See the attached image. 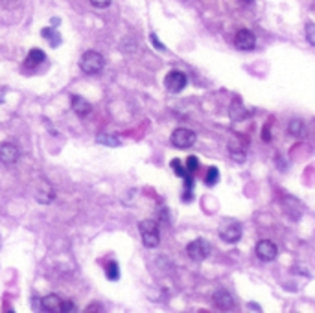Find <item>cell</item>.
Returning <instances> with one entry per match:
<instances>
[{
  "label": "cell",
  "mask_w": 315,
  "mask_h": 313,
  "mask_svg": "<svg viewBox=\"0 0 315 313\" xmlns=\"http://www.w3.org/2000/svg\"><path fill=\"white\" fill-rule=\"evenodd\" d=\"M218 234L221 241L234 245L238 243L241 239V236H243V228H241V223L236 221V219H225V221L219 223Z\"/></svg>",
  "instance_id": "cell-1"
},
{
  "label": "cell",
  "mask_w": 315,
  "mask_h": 313,
  "mask_svg": "<svg viewBox=\"0 0 315 313\" xmlns=\"http://www.w3.org/2000/svg\"><path fill=\"white\" fill-rule=\"evenodd\" d=\"M138 228H140V236H142V243L148 247V249H155L157 245L161 243V232H159V227L153 219H144V221L138 223Z\"/></svg>",
  "instance_id": "cell-2"
},
{
  "label": "cell",
  "mask_w": 315,
  "mask_h": 313,
  "mask_svg": "<svg viewBox=\"0 0 315 313\" xmlns=\"http://www.w3.org/2000/svg\"><path fill=\"white\" fill-rule=\"evenodd\" d=\"M103 67H105V59H103V56L100 52L89 50L80 59V69L85 74H98V72L103 70Z\"/></svg>",
  "instance_id": "cell-3"
},
{
  "label": "cell",
  "mask_w": 315,
  "mask_h": 313,
  "mask_svg": "<svg viewBox=\"0 0 315 313\" xmlns=\"http://www.w3.org/2000/svg\"><path fill=\"white\" fill-rule=\"evenodd\" d=\"M210 250H212V245L203 238H197L186 245V254H188L190 260H194V262H203V260H206V258L210 256Z\"/></svg>",
  "instance_id": "cell-4"
},
{
  "label": "cell",
  "mask_w": 315,
  "mask_h": 313,
  "mask_svg": "<svg viewBox=\"0 0 315 313\" xmlns=\"http://www.w3.org/2000/svg\"><path fill=\"white\" fill-rule=\"evenodd\" d=\"M195 140H197V135H195L192 129H186V127H177V129L172 133V137H170L172 146L177 149L192 148L195 144Z\"/></svg>",
  "instance_id": "cell-5"
},
{
  "label": "cell",
  "mask_w": 315,
  "mask_h": 313,
  "mask_svg": "<svg viewBox=\"0 0 315 313\" xmlns=\"http://www.w3.org/2000/svg\"><path fill=\"white\" fill-rule=\"evenodd\" d=\"M186 83H188V78H186V74L181 72V70H172V72H168L166 78H164V87H166V91L172 92V94L183 92Z\"/></svg>",
  "instance_id": "cell-6"
},
{
  "label": "cell",
  "mask_w": 315,
  "mask_h": 313,
  "mask_svg": "<svg viewBox=\"0 0 315 313\" xmlns=\"http://www.w3.org/2000/svg\"><path fill=\"white\" fill-rule=\"evenodd\" d=\"M278 254V247H276L275 241L271 239H262L256 243V256L262 260V262H273Z\"/></svg>",
  "instance_id": "cell-7"
},
{
  "label": "cell",
  "mask_w": 315,
  "mask_h": 313,
  "mask_svg": "<svg viewBox=\"0 0 315 313\" xmlns=\"http://www.w3.org/2000/svg\"><path fill=\"white\" fill-rule=\"evenodd\" d=\"M234 45L238 50H243V52L252 50L254 45H256L254 34H252L251 30H245V28L238 30V32H236V37H234Z\"/></svg>",
  "instance_id": "cell-8"
},
{
  "label": "cell",
  "mask_w": 315,
  "mask_h": 313,
  "mask_svg": "<svg viewBox=\"0 0 315 313\" xmlns=\"http://www.w3.org/2000/svg\"><path fill=\"white\" fill-rule=\"evenodd\" d=\"M19 157H21V151H19V148L15 146V144L12 142H4L0 144V162L2 164H15L19 160Z\"/></svg>",
  "instance_id": "cell-9"
},
{
  "label": "cell",
  "mask_w": 315,
  "mask_h": 313,
  "mask_svg": "<svg viewBox=\"0 0 315 313\" xmlns=\"http://www.w3.org/2000/svg\"><path fill=\"white\" fill-rule=\"evenodd\" d=\"M212 300L214 304H216V307L221 309V311H232V309H234V298H232V295H230L229 291H225V289L216 291L212 296Z\"/></svg>",
  "instance_id": "cell-10"
},
{
  "label": "cell",
  "mask_w": 315,
  "mask_h": 313,
  "mask_svg": "<svg viewBox=\"0 0 315 313\" xmlns=\"http://www.w3.org/2000/svg\"><path fill=\"white\" fill-rule=\"evenodd\" d=\"M284 212H286L287 216L291 217L293 221H298L300 219V216H302V212H304V206L302 203L298 199H295V197H286L284 199Z\"/></svg>",
  "instance_id": "cell-11"
},
{
  "label": "cell",
  "mask_w": 315,
  "mask_h": 313,
  "mask_svg": "<svg viewBox=\"0 0 315 313\" xmlns=\"http://www.w3.org/2000/svg\"><path fill=\"white\" fill-rule=\"evenodd\" d=\"M70 105H72V111H74L78 116H81V118H85V116H89L92 111V105L89 102H87L83 96H78V94H74V96L70 98Z\"/></svg>",
  "instance_id": "cell-12"
},
{
  "label": "cell",
  "mask_w": 315,
  "mask_h": 313,
  "mask_svg": "<svg viewBox=\"0 0 315 313\" xmlns=\"http://www.w3.org/2000/svg\"><path fill=\"white\" fill-rule=\"evenodd\" d=\"M41 306H43L45 311H59V307H61V298H59L56 293H50V295L43 296Z\"/></svg>",
  "instance_id": "cell-13"
},
{
  "label": "cell",
  "mask_w": 315,
  "mask_h": 313,
  "mask_svg": "<svg viewBox=\"0 0 315 313\" xmlns=\"http://www.w3.org/2000/svg\"><path fill=\"white\" fill-rule=\"evenodd\" d=\"M229 113H230V116H232V120H236V122H238V120H245L247 116H249L245 105H243L240 100H234V102L230 103Z\"/></svg>",
  "instance_id": "cell-14"
},
{
  "label": "cell",
  "mask_w": 315,
  "mask_h": 313,
  "mask_svg": "<svg viewBox=\"0 0 315 313\" xmlns=\"http://www.w3.org/2000/svg\"><path fill=\"white\" fill-rule=\"evenodd\" d=\"M287 129H289V135L295 138H304L306 137V133H308L304 122H300L298 118H293L291 122H289V125H287Z\"/></svg>",
  "instance_id": "cell-15"
},
{
  "label": "cell",
  "mask_w": 315,
  "mask_h": 313,
  "mask_svg": "<svg viewBox=\"0 0 315 313\" xmlns=\"http://www.w3.org/2000/svg\"><path fill=\"white\" fill-rule=\"evenodd\" d=\"M45 59H46L45 52L34 48V50H30V54H28V59H26V67H30V69H35V67H39L41 63H45Z\"/></svg>",
  "instance_id": "cell-16"
},
{
  "label": "cell",
  "mask_w": 315,
  "mask_h": 313,
  "mask_svg": "<svg viewBox=\"0 0 315 313\" xmlns=\"http://www.w3.org/2000/svg\"><path fill=\"white\" fill-rule=\"evenodd\" d=\"M41 35H43V37H45V39L50 43V46H59V45H61V35H59L54 28H45L43 32H41Z\"/></svg>",
  "instance_id": "cell-17"
},
{
  "label": "cell",
  "mask_w": 315,
  "mask_h": 313,
  "mask_svg": "<svg viewBox=\"0 0 315 313\" xmlns=\"http://www.w3.org/2000/svg\"><path fill=\"white\" fill-rule=\"evenodd\" d=\"M105 274H107V278L109 280H118L120 278V267H118V263L116 262H109L105 265Z\"/></svg>",
  "instance_id": "cell-18"
},
{
  "label": "cell",
  "mask_w": 315,
  "mask_h": 313,
  "mask_svg": "<svg viewBox=\"0 0 315 313\" xmlns=\"http://www.w3.org/2000/svg\"><path fill=\"white\" fill-rule=\"evenodd\" d=\"M96 142L103 144V146H109V148H116V146H120V140H118L116 137H111V135H98Z\"/></svg>",
  "instance_id": "cell-19"
},
{
  "label": "cell",
  "mask_w": 315,
  "mask_h": 313,
  "mask_svg": "<svg viewBox=\"0 0 315 313\" xmlns=\"http://www.w3.org/2000/svg\"><path fill=\"white\" fill-rule=\"evenodd\" d=\"M219 181V170L218 168H210V170L206 171V179H205V184L206 186H216Z\"/></svg>",
  "instance_id": "cell-20"
},
{
  "label": "cell",
  "mask_w": 315,
  "mask_h": 313,
  "mask_svg": "<svg viewBox=\"0 0 315 313\" xmlns=\"http://www.w3.org/2000/svg\"><path fill=\"white\" fill-rule=\"evenodd\" d=\"M229 153L236 162H243V160H245V153H243V149L236 148V144H232V146L229 148Z\"/></svg>",
  "instance_id": "cell-21"
},
{
  "label": "cell",
  "mask_w": 315,
  "mask_h": 313,
  "mask_svg": "<svg viewBox=\"0 0 315 313\" xmlns=\"http://www.w3.org/2000/svg\"><path fill=\"white\" fill-rule=\"evenodd\" d=\"M306 41H308L311 46H315V24L313 23L306 24Z\"/></svg>",
  "instance_id": "cell-22"
},
{
  "label": "cell",
  "mask_w": 315,
  "mask_h": 313,
  "mask_svg": "<svg viewBox=\"0 0 315 313\" xmlns=\"http://www.w3.org/2000/svg\"><path fill=\"white\" fill-rule=\"evenodd\" d=\"M197 168H199L197 157H188V159H186V171H188V173H194Z\"/></svg>",
  "instance_id": "cell-23"
},
{
  "label": "cell",
  "mask_w": 315,
  "mask_h": 313,
  "mask_svg": "<svg viewBox=\"0 0 315 313\" xmlns=\"http://www.w3.org/2000/svg\"><path fill=\"white\" fill-rule=\"evenodd\" d=\"M59 311H63V313L76 311V304L72 300H61V307H59Z\"/></svg>",
  "instance_id": "cell-24"
},
{
  "label": "cell",
  "mask_w": 315,
  "mask_h": 313,
  "mask_svg": "<svg viewBox=\"0 0 315 313\" xmlns=\"http://www.w3.org/2000/svg\"><path fill=\"white\" fill-rule=\"evenodd\" d=\"M172 168H173L175 171H177V175H179V177H183V179H184L186 175H188V171H186V168H183V166H181L179 159L173 160V162H172Z\"/></svg>",
  "instance_id": "cell-25"
},
{
  "label": "cell",
  "mask_w": 315,
  "mask_h": 313,
  "mask_svg": "<svg viewBox=\"0 0 315 313\" xmlns=\"http://www.w3.org/2000/svg\"><path fill=\"white\" fill-rule=\"evenodd\" d=\"M149 41H151V45H153L155 48H157V50H161V52H164V50H166V46L162 45L161 41H159V37H157V35H155V34H151V35H149Z\"/></svg>",
  "instance_id": "cell-26"
},
{
  "label": "cell",
  "mask_w": 315,
  "mask_h": 313,
  "mask_svg": "<svg viewBox=\"0 0 315 313\" xmlns=\"http://www.w3.org/2000/svg\"><path fill=\"white\" fill-rule=\"evenodd\" d=\"M111 2H113V0H91L92 6H94V8H100V10H103V8H109Z\"/></svg>",
  "instance_id": "cell-27"
},
{
  "label": "cell",
  "mask_w": 315,
  "mask_h": 313,
  "mask_svg": "<svg viewBox=\"0 0 315 313\" xmlns=\"http://www.w3.org/2000/svg\"><path fill=\"white\" fill-rule=\"evenodd\" d=\"M85 311H102V306H100V304H91Z\"/></svg>",
  "instance_id": "cell-28"
},
{
  "label": "cell",
  "mask_w": 315,
  "mask_h": 313,
  "mask_svg": "<svg viewBox=\"0 0 315 313\" xmlns=\"http://www.w3.org/2000/svg\"><path fill=\"white\" fill-rule=\"evenodd\" d=\"M247 306H249V309H251V311H262V307L258 306V304H254V302H249Z\"/></svg>",
  "instance_id": "cell-29"
},
{
  "label": "cell",
  "mask_w": 315,
  "mask_h": 313,
  "mask_svg": "<svg viewBox=\"0 0 315 313\" xmlns=\"http://www.w3.org/2000/svg\"><path fill=\"white\" fill-rule=\"evenodd\" d=\"M4 98H6V91L0 87V103H4Z\"/></svg>",
  "instance_id": "cell-30"
},
{
  "label": "cell",
  "mask_w": 315,
  "mask_h": 313,
  "mask_svg": "<svg viewBox=\"0 0 315 313\" xmlns=\"http://www.w3.org/2000/svg\"><path fill=\"white\" fill-rule=\"evenodd\" d=\"M243 2H245V4H251V2H252V0H243Z\"/></svg>",
  "instance_id": "cell-31"
}]
</instances>
